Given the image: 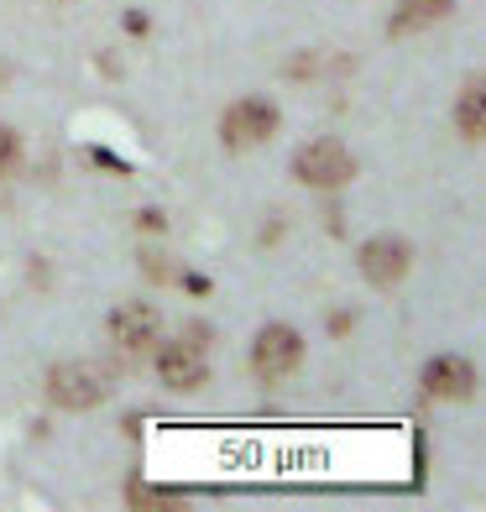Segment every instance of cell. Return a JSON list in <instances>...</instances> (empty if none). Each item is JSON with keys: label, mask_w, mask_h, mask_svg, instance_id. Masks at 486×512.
<instances>
[{"label": "cell", "mask_w": 486, "mask_h": 512, "mask_svg": "<svg viewBox=\"0 0 486 512\" xmlns=\"http://www.w3.org/2000/svg\"><path fill=\"white\" fill-rule=\"evenodd\" d=\"M178 283H183V293H194V298H204V293L215 288V283H210V277H204V272H178Z\"/></svg>", "instance_id": "obj_12"}, {"label": "cell", "mask_w": 486, "mask_h": 512, "mask_svg": "<svg viewBox=\"0 0 486 512\" xmlns=\"http://www.w3.org/2000/svg\"><path fill=\"white\" fill-rule=\"evenodd\" d=\"M361 272H366V283H377V288H398L408 267H413V246L403 236H372L361 246Z\"/></svg>", "instance_id": "obj_4"}, {"label": "cell", "mask_w": 486, "mask_h": 512, "mask_svg": "<svg viewBox=\"0 0 486 512\" xmlns=\"http://www.w3.org/2000/svg\"><path fill=\"white\" fill-rule=\"evenodd\" d=\"M471 387H476V366L471 361H460V356H434L424 366V392L429 398H471Z\"/></svg>", "instance_id": "obj_8"}, {"label": "cell", "mask_w": 486, "mask_h": 512, "mask_svg": "<svg viewBox=\"0 0 486 512\" xmlns=\"http://www.w3.org/2000/svg\"><path fill=\"white\" fill-rule=\"evenodd\" d=\"M455 126L466 131L471 142H481V79L466 84V95H460V105H455Z\"/></svg>", "instance_id": "obj_10"}, {"label": "cell", "mask_w": 486, "mask_h": 512, "mask_svg": "<svg viewBox=\"0 0 486 512\" xmlns=\"http://www.w3.org/2000/svg\"><path fill=\"white\" fill-rule=\"evenodd\" d=\"M126 27H131V37H147V16H142V11H131V16H126Z\"/></svg>", "instance_id": "obj_14"}, {"label": "cell", "mask_w": 486, "mask_h": 512, "mask_svg": "<svg viewBox=\"0 0 486 512\" xmlns=\"http://www.w3.org/2000/svg\"><path fill=\"white\" fill-rule=\"evenodd\" d=\"M251 361H257L262 377H288V371L304 366V335L293 324H267L251 345Z\"/></svg>", "instance_id": "obj_5"}, {"label": "cell", "mask_w": 486, "mask_h": 512, "mask_svg": "<svg viewBox=\"0 0 486 512\" xmlns=\"http://www.w3.org/2000/svg\"><path fill=\"white\" fill-rule=\"evenodd\" d=\"M48 398H53V408H63V413L100 408L105 377H100V371H89V366H79V361H58V366L48 371Z\"/></svg>", "instance_id": "obj_3"}, {"label": "cell", "mask_w": 486, "mask_h": 512, "mask_svg": "<svg viewBox=\"0 0 486 512\" xmlns=\"http://www.w3.org/2000/svg\"><path fill=\"white\" fill-rule=\"evenodd\" d=\"M445 16H455V0H403V6L392 11V37H413V32H424Z\"/></svg>", "instance_id": "obj_9"}, {"label": "cell", "mask_w": 486, "mask_h": 512, "mask_svg": "<svg viewBox=\"0 0 486 512\" xmlns=\"http://www.w3.org/2000/svg\"><path fill=\"white\" fill-rule=\"evenodd\" d=\"M105 324H110V340L121 345V351H147L162 335V314L152 304H121V309H110Z\"/></svg>", "instance_id": "obj_7"}, {"label": "cell", "mask_w": 486, "mask_h": 512, "mask_svg": "<svg viewBox=\"0 0 486 512\" xmlns=\"http://www.w3.org/2000/svg\"><path fill=\"white\" fill-rule=\"evenodd\" d=\"M16 157H21V136L11 126H0V173L16 168Z\"/></svg>", "instance_id": "obj_11"}, {"label": "cell", "mask_w": 486, "mask_h": 512, "mask_svg": "<svg viewBox=\"0 0 486 512\" xmlns=\"http://www.w3.org/2000/svg\"><path fill=\"white\" fill-rule=\"evenodd\" d=\"M351 330V314H330V335H345Z\"/></svg>", "instance_id": "obj_15"}, {"label": "cell", "mask_w": 486, "mask_h": 512, "mask_svg": "<svg viewBox=\"0 0 486 512\" xmlns=\"http://www.w3.org/2000/svg\"><path fill=\"white\" fill-rule=\"evenodd\" d=\"M136 225H142V230H168V215H157V209H142V215H136Z\"/></svg>", "instance_id": "obj_13"}, {"label": "cell", "mask_w": 486, "mask_h": 512, "mask_svg": "<svg viewBox=\"0 0 486 512\" xmlns=\"http://www.w3.org/2000/svg\"><path fill=\"white\" fill-rule=\"evenodd\" d=\"M277 131V105L262 100V95H251V100H236L225 115H220V136H225V147L230 152H251V147H262L267 136Z\"/></svg>", "instance_id": "obj_2"}, {"label": "cell", "mask_w": 486, "mask_h": 512, "mask_svg": "<svg viewBox=\"0 0 486 512\" xmlns=\"http://www.w3.org/2000/svg\"><path fill=\"white\" fill-rule=\"evenodd\" d=\"M293 178L309 183V189H340V183L356 178V157L345 152L335 136H324V142H309L293 157Z\"/></svg>", "instance_id": "obj_1"}, {"label": "cell", "mask_w": 486, "mask_h": 512, "mask_svg": "<svg viewBox=\"0 0 486 512\" xmlns=\"http://www.w3.org/2000/svg\"><path fill=\"white\" fill-rule=\"evenodd\" d=\"M157 377L168 382L173 392H194L210 382V361H204V345L194 340H173V345H162L157 351Z\"/></svg>", "instance_id": "obj_6"}]
</instances>
